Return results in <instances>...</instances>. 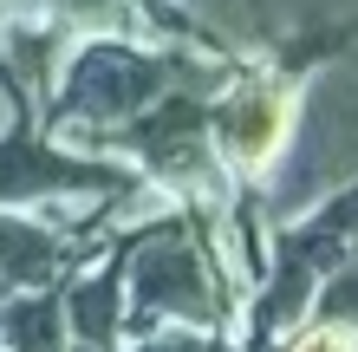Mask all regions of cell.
<instances>
[{"instance_id": "6da1fadb", "label": "cell", "mask_w": 358, "mask_h": 352, "mask_svg": "<svg viewBox=\"0 0 358 352\" xmlns=\"http://www.w3.org/2000/svg\"><path fill=\"white\" fill-rule=\"evenodd\" d=\"M293 124H300V98L280 78H241L215 105V150L222 163L261 176L293 150Z\"/></svg>"}, {"instance_id": "7a4b0ae2", "label": "cell", "mask_w": 358, "mask_h": 352, "mask_svg": "<svg viewBox=\"0 0 358 352\" xmlns=\"http://www.w3.org/2000/svg\"><path fill=\"white\" fill-rule=\"evenodd\" d=\"M137 314L143 320H189V326H208L222 314L208 261L189 241H157L150 255L137 261Z\"/></svg>"}, {"instance_id": "3957f363", "label": "cell", "mask_w": 358, "mask_h": 352, "mask_svg": "<svg viewBox=\"0 0 358 352\" xmlns=\"http://www.w3.org/2000/svg\"><path fill=\"white\" fill-rule=\"evenodd\" d=\"M0 346L7 352H66V326H59L52 300H13L0 314Z\"/></svg>"}, {"instance_id": "277c9868", "label": "cell", "mask_w": 358, "mask_h": 352, "mask_svg": "<svg viewBox=\"0 0 358 352\" xmlns=\"http://www.w3.org/2000/svg\"><path fill=\"white\" fill-rule=\"evenodd\" d=\"M72 346L78 352H117V287H78L72 294Z\"/></svg>"}, {"instance_id": "5b68a950", "label": "cell", "mask_w": 358, "mask_h": 352, "mask_svg": "<svg viewBox=\"0 0 358 352\" xmlns=\"http://www.w3.org/2000/svg\"><path fill=\"white\" fill-rule=\"evenodd\" d=\"M313 314H320V326H332V333L358 339V248L332 267V274L320 281V300H313Z\"/></svg>"}, {"instance_id": "8992f818", "label": "cell", "mask_w": 358, "mask_h": 352, "mask_svg": "<svg viewBox=\"0 0 358 352\" xmlns=\"http://www.w3.org/2000/svg\"><path fill=\"white\" fill-rule=\"evenodd\" d=\"M287 352H358V339H345V333H332V326H313V333H300Z\"/></svg>"}]
</instances>
